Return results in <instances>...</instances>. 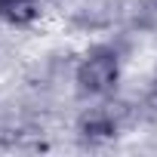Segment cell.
<instances>
[{"instance_id": "cell-1", "label": "cell", "mask_w": 157, "mask_h": 157, "mask_svg": "<svg viewBox=\"0 0 157 157\" xmlns=\"http://www.w3.org/2000/svg\"><path fill=\"white\" fill-rule=\"evenodd\" d=\"M120 77V59L114 49H99L93 56H86L77 68V90L83 96H102L108 90H114Z\"/></svg>"}, {"instance_id": "cell-2", "label": "cell", "mask_w": 157, "mask_h": 157, "mask_svg": "<svg viewBox=\"0 0 157 157\" xmlns=\"http://www.w3.org/2000/svg\"><path fill=\"white\" fill-rule=\"evenodd\" d=\"M40 13V0H6L3 3V19L10 25H28Z\"/></svg>"}, {"instance_id": "cell-3", "label": "cell", "mask_w": 157, "mask_h": 157, "mask_svg": "<svg viewBox=\"0 0 157 157\" xmlns=\"http://www.w3.org/2000/svg\"><path fill=\"white\" fill-rule=\"evenodd\" d=\"M80 132L90 136V139H111V136L117 132V126H114V120H111L108 114H90V117L80 123Z\"/></svg>"}, {"instance_id": "cell-4", "label": "cell", "mask_w": 157, "mask_h": 157, "mask_svg": "<svg viewBox=\"0 0 157 157\" xmlns=\"http://www.w3.org/2000/svg\"><path fill=\"white\" fill-rule=\"evenodd\" d=\"M3 3H6V0H0V16H3Z\"/></svg>"}]
</instances>
